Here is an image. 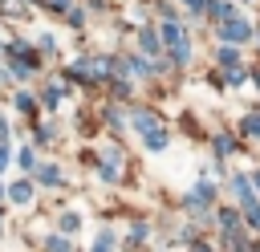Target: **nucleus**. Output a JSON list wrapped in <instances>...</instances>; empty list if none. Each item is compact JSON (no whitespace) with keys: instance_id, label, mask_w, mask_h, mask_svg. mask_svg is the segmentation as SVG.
<instances>
[{"instance_id":"f257e3e1","label":"nucleus","mask_w":260,"mask_h":252,"mask_svg":"<svg viewBox=\"0 0 260 252\" xmlns=\"http://www.w3.org/2000/svg\"><path fill=\"white\" fill-rule=\"evenodd\" d=\"M130 122L138 126V134H142V142H146L150 150H162V146H167V130L158 126V118H154V114H146V110H134V114H130Z\"/></svg>"},{"instance_id":"f03ea898","label":"nucleus","mask_w":260,"mask_h":252,"mask_svg":"<svg viewBox=\"0 0 260 252\" xmlns=\"http://www.w3.org/2000/svg\"><path fill=\"white\" fill-rule=\"evenodd\" d=\"M219 37H223V41H232V45H236V41H248V37H252V24H248V20H240V16H232V20H223Z\"/></svg>"},{"instance_id":"7ed1b4c3","label":"nucleus","mask_w":260,"mask_h":252,"mask_svg":"<svg viewBox=\"0 0 260 252\" xmlns=\"http://www.w3.org/2000/svg\"><path fill=\"white\" fill-rule=\"evenodd\" d=\"M118 163H122V154H118L114 146H110V150H102V167H98V175H102L106 183H114V179L122 175V167H118Z\"/></svg>"},{"instance_id":"20e7f679","label":"nucleus","mask_w":260,"mask_h":252,"mask_svg":"<svg viewBox=\"0 0 260 252\" xmlns=\"http://www.w3.org/2000/svg\"><path fill=\"white\" fill-rule=\"evenodd\" d=\"M171 61H175V65H187V61H191V41H187V37H183L179 45H171Z\"/></svg>"},{"instance_id":"39448f33","label":"nucleus","mask_w":260,"mask_h":252,"mask_svg":"<svg viewBox=\"0 0 260 252\" xmlns=\"http://www.w3.org/2000/svg\"><path fill=\"white\" fill-rule=\"evenodd\" d=\"M232 191H236V199H240V203H252V183H248L244 175H236V179H232Z\"/></svg>"},{"instance_id":"423d86ee","label":"nucleus","mask_w":260,"mask_h":252,"mask_svg":"<svg viewBox=\"0 0 260 252\" xmlns=\"http://www.w3.org/2000/svg\"><path fill=\"white\" fill-rule=\"evenodd\" d=\"M207 8H211V16H215V20H232V16H236V8H232L228 0H211Z\"/></svg>"},{"instance_id":"0eeeda50","label":"nucleus","mask_w":260,"mask_h":252,"mask_svg":"<svg viewBox=\"0 0 260 252\" xmlns=\"http://www.w3.org/2000/svg\"><path fill=\"white\" fill-rule=\"evenodd\" d=\"M8 195H12L16 203H28V199H32V183H28V179H20V183H12V191H8Z\"/></svg>"},{"instance_id":"6e6552de","label":"nucleus","mask_w":260,"mask_h":252,"mask_svg":"<svg viewBox=\"0 0 260 252\" xmlns=\"http://www.w3.org/2000/svg\"><path fill=\"white\" fill-rule=\"evenodd\" d=\"M37 179H41V183H61V167L45 163V167H37Z\"/></svg>"},{"instance_id":"1a4fd4ad","label":"nucleus","mask_w":260,"mask_h":252,"mask_svg":"<svg viewBox=\"0 0 260 252\" xmlns=\"http://www.w3.org/2000/svg\"><path fill=\"white\" fill-rule=\"evenodd\" d=\"M138 45H142L146 53H158V37H154L150 28H142V33H138Z\"/></svg>"},{"instance_id":"9d476101","label":"nucleus","mask_w":260,"mask_h":252,"mask_svg":"<svg viewBox=\"0 0 260 252\" xmlns=\"http://www.w3.org/2000/svg\"><path fill=\"white\" fill-rule=\"evenodd\" d=\"M207 199H211V183H199V187L191 191V199H187V203L195 207V203H207Z\"/></svg>"},{"instance_id":"9b49d317","label":"nucleus","mask_w":260,"mask_h":252,"mask_svg":"<svg viewBox=\"0 0 260 252\" xmlns=\"http://www.w3.org/2000/svg\"><path fill=\"white\" fill-rule=\"evenodd\" d=\"M183 37H187V33H183L179 24H167V28H162V41H167V45H179Z\"/></svg>"},{"instance_id":"f8f14e48","label":"nucleus","mask_w":260,"mask_h":252,"mask_svg":"<svg viewBox=\"0 0 260 252\" xmlns=\"http://www.w3.org/2000/svg\"><path fill=\"white\" fill-rule=\"evenodd\" d=\"M16 167H24V171H32V167H37V159H32V146H24V150L16 154Z\"/></svg>"},{"instance_id":"ddd939ff","label":"nucleus","mask_w":260,"mask_h":252,"mask_svg":"<svg viewBox=\"0 0 260 252\" xmlns=\"http://www.w3.org/2000/svg\"><path fill=\"white\" fill-rule=\"evenodd\" d=\"M110 248H114V232H102L98 244H93V252H110Z\"/></svg>"},{"instance_id":"4468645a","label":"nucleus","mask_w":260,"mask_h":252,"mask_svg":"<svg viewBox=\"0 0 260 252\" xmlns=\"http://www.w3.org/2000/svg\"><path fill=\"white\" fill-rule=\"evenodd\" d=\"M57 102H61V85H49L45 89V106H57Z\"/></svg>"},{"instance_id":"2eb2a0df","label":"nucleus","mask_w":260,"mask_h":252,"mask_svg":"<svg viewBox=\"0 0 260 252\" xmlns=\"http://www.w3.org/2000/svg\"><path fill=\"white\" fill-rule=\"evenodd\" d=\"M244 211H248V224L260 228V207H256V203H244Z\"/></svg>"},{"instance_id":"dca6fc26","label":"nucleus","mask_w":260,"mask_h":252,"mask_svg":"<svg viewBox=\"0 0 260 252\" xmlns=\"http://www.w3.org/2000/svg\"><path fill=\"white\" fill-rule=\"evenodd\" d=\"M219 65L232 69V65H236V49H223V53H219Z\"/></svg>"},{"instance_id":"f3484780","label":"nucleus","mask_w":260,"mask_h":252,"mask_svg":"<svg viewBox=\"0 0 260 252\" xmlns=\"http://www.w3.org/2000/svg\"><path fill=\"white\" fill-rule=\"evenodd\" d=\"M61 232H77V215H73V211L61 215Z\"/></svg>"},{"instance_id":"a211bd4d","label":"nucleus","mask_w":260,"mask_h":252,"mask_svg":"<svg viewBox=\"0 0 260 252\" xmlns=\"http://www.w3.org/2000/svg\"><path fill=\"white\" fill-rule=\"evenodd\" d=\"M16 110H32V93H16Z\"/></svg>"},{"instance_id":"6ab92c4d","label":"nucleus","mask_w":260,"mask_h":252,"mask_svg":"<svg viewBox=\"0 0 260 252\" xmlns=\"http://www.w3.org/2000/svg\"><path fill=\"white\" fill-rule=\"evenodd\" d=\"M215 150H219V154H228V150H232V138H228V134H219V138H215Z\"/></svg>"},{"instance_id":"aec40b11","label":"nucleus","mask_w":260,"mask_h":252,"mask_svg":"<svg viewBox=\"0 0 260 252\" xmlns=\"http://www.w3.org/2000/svg\"><path fill=\"white\" fill-rule=\"evenodd\" d=\"M49 8H53V12H69V8H73V0H49Z\"/></svg>"},{"instance_id":"412c9836","label":"nucleus","mask_w":260,"mask_h":252,"mask_svg":"<svg viewBox=\"0 0 260 252\" xmlns=\"http://www.w3.org/2000/svg\"><path fill=\"white\" fill-rule=\"evenodd\" d=\"M228 81H232V85H240V81H244V69H236V65H232V69H228Z\"/></svg>"},{"instance_id":"4be33fe9","label":"nucleus","mask_w":260,"mask_h":252,"mask_svg":"<svg viewBox=\"0 0 260 252\" xmlns=\"http://www.w3.org/2000/svg\"><path fill=\"white\" fill-rule=\"evenodd\" d=\"M223 232H236V211H223Z\"/></svg>"},{"instance_id":"5701e85b","label":"nucleus","mask_w":260,"mask_h":252,"mask_svg":"<svg viewBox=\"0 0 260 252\" xmlns=\"http://www.w3.org/2000/svg\"><path fill=\"white\" fill-rule=\"evenodd\" d=\"M183 4H187L191 12H199V8H207V0H183Z\"/></svg>"},{"instance_id":"b1692460","label":"nucleus","mask_w":260,"mask_h":252,"mask_svg":"<svg viewBox=\"0 0 260 252\" xmlns=\"http://www.w3.org/2000/svg\"><path fill=\"white\" fill-rule=\"evenodd\" d=\"M4 138H8V122L0 118V146H4Z\"/></svg>"},{"instance_id":"393cba45","label":"nucleus","mask_w":260,"mask_h":252,"mask_svg":"<svg viewBox=\"0 0 260 252\" xmlns=\"http://www.w3.org/2000/svg\"><path fill=\"white\" fill-rule=\"evenodd\" d=\"M4 167H8V150L0 146V171H4Z\"/></svg>"},{"instance_id":"a878e982","label":"nucleus","mask_w":260,"mask_h":252,"mask_svg":"<svg viewBox=\"0 0 260 252\" xmlns=\"http://www.w3.org/2000/svg\"><path fill=\"white\" fill-rule=\"evenodd\" d=\"M195 252H211V248H207V244H195Z\"/></svg>"},{"instance_id":"bb28decb","label":"nucleus","mask_w":260,"mask_h":252,"mask_svg":"<svg viewBox=\"0 0 260 252\" xmlns=\"http://www.w3.org/2000/svg\"><path fill=\"white\" fill-rule=\"evenodd\" d=\"M252 183H256V187H260V171H256V175H252Z\"/></svg>"}]
</instances>
